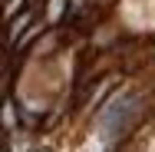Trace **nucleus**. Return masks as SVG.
<instances>
[{
  "label": "nucleus",
  "instance_id": "3",
  "mask_svg": "<svg viewBox=\"0 0 155 152\" xmlns=\"http://www.w3.org/2000/svg\"><path fill=\"white\" fill-rule=\"evenodd\" d=\"M63 13V0H53V10H50V20H56Z\"/></svg>",
  "mask_w": 155,
  "mask_h": 152
},
{
  "label": "nucleus",
  "instance_id": "2",
  "mask_svg": "<svg viewBox=\"0 0 155 152\" xmlns=\"http://www.w3.org/2000/svg\"><path fill=\"white\" fill-rule=\"evenodd\" d=\"M23 3H27V0H10V3H7V10H3V17H13V13H17Z\"/></svg>",
  "mask_w": 155,
  "mask_h": 152
},
{
  "label": "nucleus",
  "instance_id": "1",
  "mask_svg": "<svg viewBox=\"0 0 155 152\" xmlns=\"http://www.w3.org/2000/svg\"><path fill=\"white\" fill-rule=\"evenodd\" d=\"M30 20H33V10H27V13H20V17L13 20V27H10V40H13V43H17V36L23 33V27H27Z\"/></svg>",
  "mask_w": 155,
  "mask_h": 152
}]
</instances>
